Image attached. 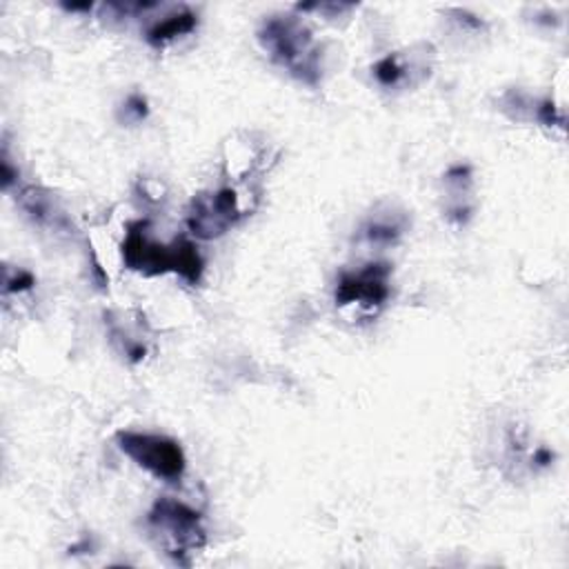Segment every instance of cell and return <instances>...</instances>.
Returning <instances> with one entry per match:
<instances>
[{
  "instance_id": "6da1fadb",
  "label": "cell",
  "mask_w": 569,
  "mask_h": 569,
  "mask_svg": "<svg viewBox=\"0 0 569 569\" xmlns=\"http://www.w3.org/2000/svg\"><path fill=\"white\" fill-rule=\"evenodd\" d=\"M142 224L131 227L122 242V260L129 269L147 276L176 271L187 282H198L202 273V258L189 240H176L173 244H158L144 238Z\"/></svg>"
},
{
  "instance_id": "7a4b0ae2",
  "label": "cell",
  "mask_w": 569,
  "mask_h": 569,
  "mask_svg": "<svg viewBox=\"0 0 569 569\" xmlns=\"http://www.w3.org/2000/svg\"><path fill=\"white\" fill-rule=\"evenodd\" d=\"M260 42L276 62L287 67L296 78L313 84L318 80V49L311 31L293 16L271 18L260 29Z\"/></svg>"
},
{
  "instance_id": "3957f363",
  "label": "cell",
  "mask_w": 569,
  "mask_h": 569,
  "mask_svg": "<svg viewBox=\"0 0 569 569\" xmlns=\"http://www.w3.org/2000/svg\"><path fill=\"white\" fill-rule=\"evenodd\" d=\"M149 529L158 538V545L176 562L189 565V553H196L204 545V529L200 513L184 502L160 498L149 511Z\"/></svg>"
},
{
  "instance_id": "277c9868",
  "label": "cell",
  "mask_w": 569,
  "mask_h": 569,
  "mask_svg": "<svg viewBox=\"0 0 569 569\" xmlns=\"http://www.w3.org/2000/svg\"><path fill=\"white\" fill-rule=\"evenodd\" d=\"M118 447L142 469L162 480H178L184 473V453L180 445L167 436L118 431Z\"/></svg>"
},
{
  "instance_id": "5b68a950",
  "label": "cell",
  "mask_w": 569,
  "mask_h": 569,
  "mask_svg": "<svg viewBox=\"0 0 569 569\" xmlns=\"http://www.w3.org/2000/svg\"><path fill=\"white\" fill-rule=\"evenodd\" d=\"M238 218V198L233 189H220L211 196H198L191 204L187 224L198 238L222 236Z\"/></svg>"
},
{
  "instance_id": "8992f818",
  "label": "cell",
  "mask_w": 569,
  "mask_h": 569,
  "mask_svg": "<svg viewBox=\"0 0 569 569\" xmlns=\"http://www.w3.org/2000/svg\"><path fill=\"white\" fill-rule=\"evenodd\" d=\"M387 276L389 267L387 264H367L358 273H347L340 278L338 289H336V300L338 305H349V302H360V305H380L389 289H387Z\"/></svg>"
},
{
  "instance_id": "52a82bcc",
  "label": "cell",
  "mask_w": 569,
  "mask_h": 569,
  "mask_svg": "<svg viewBox=\"0 0 569 569\" xmlns=\"http://www.w3.org/2000/svg\"><path fill=\"white\" fill-rule=\"evenodd\" d=\"M196 27V16L189 13V11H182V13H176V16H169L164 18L162 22L153 24L147 33V40L151 44H162L176 36H182V33H189L191 29Z\"/></svg>"
},
{
  "instance_id": "ba28073f",
  "label": "cell",
  "mask_w": 569,
  "mask_h": 569,
  "mask_svg": "<svg viewBox=\"0 0 569 569\" xmlns=\"http://www.w3.org/2000/svg\"><path fill=\"white\" fill-rule=\"evenodd\" d=\"M373 73H376V78H378V82L380 84H385V87H391V84H396L400 78H402V67L398 64V58L396 56H387V58H382L376 67H373Z\"/></svg>"
},
{
  "instance_id": "9c48e42d",
  "label": "cell",
  "mask_w": 569,
  "mask_h": 569,
  "mask_svg": "<svg viewBox=\"0 0 569 569\" xmlns=\"http://www.w3.org/2000/svg\"><path fill=\"white\" fill-rule=\"evenodd\" d=\"M31 287H33V276L29 271H18L16 276L4 280V291H9V293L24 291V289H31Z\"/></svg>"
},
{
  "instance_id": "30bf717a",
  "label": "cell",
  "mask_w": 569,
  "mask_h": 569,
  "mask_svg": "<svg viewBox=\"0 0 569 569\" xmlns=\"http://www.w3.org/2000/svg\"><path fill=\"white\" fill-rule=\"evenodd\" d=\"M396 236H398L396 227H378V224H373V227L369 229V238H371V240H382V242H391V240H393Z\"/></svg>"
},
{
  "instance_id": "8fae6325",
  "label": "cell",
  "mask_w": 569,
  "mask_h": 569,
  "mask_svg": "<svg viewBox=\"0 0 569 569\" xmlns=\"http://www.w3.org/2000/svg\"><path fill=\"white\" fill-rule=\"evenodd\" d=\"M127 111H131V113L136 116V120H142V118L147 116V102H144V98L131 96V98L127 100Z\"/></svg>"
}]
</instances>
